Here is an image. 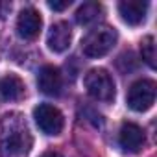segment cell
Here are the masks:
<instances>
[{
	"label": "cell",
	"mask_w": 157,
	"mask_h": 157,
	"mask_svg": "<svg viewBox=\"0 0 157 157\" xmlns=\"http://www.w3.org/2000/svg\"><path fill=\"white\" fill-rule=\"evenodd\" d=\"M32 150V135L19 115H8L2 122L0 157H26Z\"/></svg>",
	"instance_id": "6da1fadb"
},
{
	"label": "cell",
	"mask_w": 157,
	"mask_h": 157,
	"mask_svg": "<svg viewBox=\"0 0 157 157\" xmlns=\"http://www.w3.org/2000/svg\"><path fill=\"white\" fill-rule=\"evenodd\" d=\"M117 30L111 26H96L93 28L82 41V50L87 57H102L105 54H109L113 50V46L117 44Z\"/></svg>",
	"instance_id": "7a4b0ae2"
},
{
	"label": "cell",
	"mask_w": 157,
	"mask_h": 157,
	"mask_svg": "<svg viewBox=\"0 0 157 157\" xmlns=\"http://www.w3.org/2000/svg\"><path fill=\"white\" fill-rule=\"evenodd\" d=\"M85 89L91 98L98 102H111L115 98V82L105 68H93L85 74Z\"/></svg>",
	"instance_id": "3957f363"
},
{
	"label": "cell",
	"mask_w": 157,
	"mask_h": 157,
	"mask_svg": "<svg viewBox=\"0 0 157 157\" xmlns=\"http://www.w3.org/2000/svg\"><path fill=\"white\" fill-rule=\"evenodd\" d=\"M155 102V83L151 80H139L128 91V105L137 113L148 111Z\"/></svg>",
	"instance_id": "277c9868"
},
{
	"label": "cell",
	"mask_w": 157,
	"mask_h": 157,
	"mask_svg": "<svg viewBox=\"0 0 157 157\" xmlns=\"http://www.w3.org/2000/svg\"><path fill=\"white\" fill-rule=\"evenodd\" d=\"M33 118L37 128L44 133V135H59L63 129V113L50 104H39L33 109Z\"/></svg>",
	"instance_id": "5b68a950"
},
{
	"label": "cell",
	"mask_w": 157,
	"mask_h": 157,
	"mask_svg": "<svg viewBox=\"0 0 157 157\" xmlns=\"http://www.w3.org/2000/svg\"><path fill=\"white\" fill-rule=\"evenodd\" d=\"M146 142V137H144V131L140 126L133 124V122H124L120 131H118V144L124 151H129V153H137Z\"/></svg>",
	"instance_id": "8992f818"
},
{
	"label": "cell",
	"mask_w": 157,
	"mask_h": 157,
	"mask_svg": "<svg viewBox=\"0 0 157 157\" xmlns=\"http://www.w3.org/2000/svg\"><path fill=\"white\" fill-rule=\"evenodd\" d=\"M41 28H43V19L37 10L26 8L21 11V15L17 19V33L22 39H26V41L35 39L41 32Z\"/></svg>",
	"instance_id": "52a82bcc"
},
{
	"label": "cell",
	"mask_w": 157,
	"mask_h": 157,
	"mask_svg": "<svg viewBox=\"0 0 157 157\" xmlns=\"http://www.w3.org/2000/svg\"><path fill=\"white\" fill-rule=\"evenodd\" d=\"M37 85H39V91L46 96H57L61 93V87H63V80H61V74L56 67L52 65H46L39 70L37 74Z\"/></svg>",
	"instance_id": "ba28073f"
},
{
	"label": "cell",
	"mask_w": 157,
	"mask_h": 157,
	"mask_svg": "<svg viewBox=\"0 0 157 157\" xmlns=\"http://www.w3.org/2000/svg\"><path fill=\"white\" fill-rule=\"evenodd\" d=\"M70 41H72V30H70L68 22L61 21V22L52 24V28L48 32V37H46V44L52 52H56V54L65 52L70 46Z\"/></svg>",
	"instance_id": "9c48e42d"
},
{
	"label": "cell",
	"mask_w": 157,
	"mask_h": 157,
	"mask_svg": "<svg viewBox=\"0 0 157 157\" xmlns=\"http://www.w3.org/2000/svg\"><path fill=\"white\" fill-rule=\"evenodd\" d=\"M24 93H26V87L19 76L6 74L4 78H0V100L15 102V100H21Z\"/></svg>",
	"instance_id": "30bf717a"
},
{
	"label": "cell",
	"mask_w": 157,
	"mask_h": 157,
	"mask_svg": "<svg viewBox=\"0 0 157 157\" xmlns=\"http://www.w3.org/2000/svg\"><path fill=\"white\" fill-rule=\"evenodd\" d=\"M118 11H120L124 22H128L129 26H137V24L144 22L146 11H148V4L140 2V0H128V2H120L118 4Z\"/></svg>",
	"instance_id": "8fae6325"
},
{
	"label": "cell",
	"mask_w": 157,
	"mask_h": 157,
	"mask_svg": "<svg viewBox=\"0 0 157 157\" xmlns=\"http://www.w3.org/2000/svg\"><path fill=\"white\" fill-rule=\"evenodd\" d=\"M102 15V6L98 2H85L76 11V21L80 24H91Z\"/></svg>",
	"instance_id": "7c38bea8"
},
{
	"label": "cell",
	"mask_w": 157,
	"mask_h": 157,
	"mask_svg": "<svg viewBox=\"0 0 157 157\" xmlns=\"http://www.w3.org/2000/svg\"><path fill=\"white\" fill-rule=\"evenodd\" d=\"M140 56H142V61L150 68H155V41L151 35H148L140 41Z\"/></svg>",
	"instance_id": "4fadbf2b"
},
{
	"label": "cell",
	"mask_w": 157,
	"mask_h": 157,
	"mask_svg": "<svg viewBox=\"0 0 157 157\" xmlns=\"http://www.w3.org/2000/svg\"><path fill=\"white\" fill-rule=\"evenodd\" d=\"M70 6V0H63V2H56V0H50L48 2V8L50 10H56V11H63Z\"/></svg>",
	"instance_id": "5bb4252c"
},
{
	"label": "cell",
	"mask_w": 157,
	"mask_h": 157,
	"mask_svg": "<svg viewBox=\"0 0 157 157\" xmlns=\"http://www.w3.org/2000/svg\"><path fill=\"white\" fill-rule=\"evenodd\" d=\"M41 157H63V155L57 153V151H46V153H43Z\"/></svg>",
	"instance_id": "9a60e30c"
}]
</instances>
